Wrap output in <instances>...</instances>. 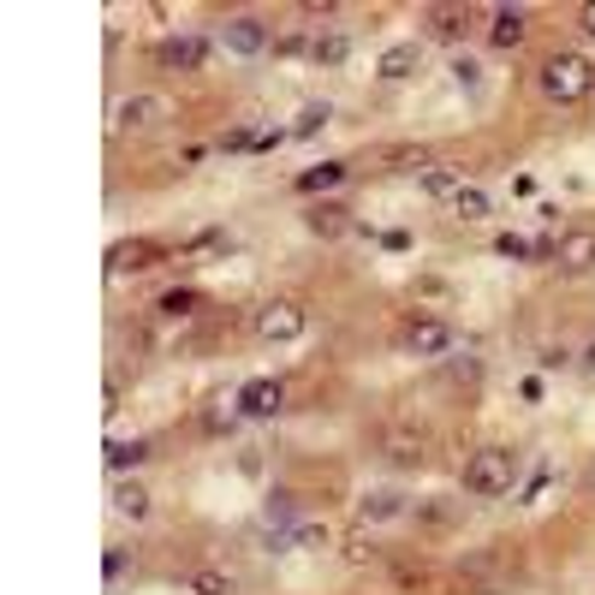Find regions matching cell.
Wrapping results in <instances>:
<instances>
[{"mask_svg": "<svg viewBox=\"0 0 595 595\" xmlns=\"http://www.w3.org/2000/svg\"><path fill=\"white\" fill-rule=\"evenodd\" d=\"M536 90L554 101V108H577V101L595 96V60L590 54H572V48L548 54L542 71H536Z\"/></svg>", "mask_w": 595, "mask_h": 595, "instance_id": "1", "label": "cell"}, {"mask_svg": "<svg viewBox=\"0 0 595 595\" xmlns=\"http://www.w3.org/2000/svg\"><path fill=\"white\" fill-rule=\"evenodd\" d=\"M513 483H518V453H506V447H483V453H471V464H464V488L476 500L513 495Z\"/></svg>", "mask_w": 595, "mask_h": 595, "instance_id": "2", "label": "cell"}, {"mask_svg": "<svg viewBox=\"0 0 595 595\" xmlns=\"http://www.w3.org/2000/svg\"><path fill=\"white\" fill-rule=\"evenodd\" d=\"M251 328H256V340H268V345L298 340V333H304V304H293V298H268L263 310L251 316Z\"/></svg>", "mask_w": 595, "mask_h": 595, "instance_id": "3", "label": "cell"}, {"mask_svg": "<svg viewBox=\"0 0 595 595\" xmlns=\"http://www.w3.org/2000/svg\"><path fill=\"white\" fill-rule=\"evenodd\" d=\"M506 577H513V565H506V554H495V548H483V554H464L459 560V584L471 595H500Z\"/></svg>", "mask_w": 595, "mask_h": 595, "instance_id": "4", "label": "cell"}, {"mask_svg": "<svg viewBox=\"0 0 595 595\" xmlns=\"http://www.w3.org/2000/svg\"><path fill=\"white\" fill-rule=\"evenodd\" d=\"M399 340H405V352H411V357H447V352H453V328H447L441 316H411Z\"/></svg>", "mask_w": 595, "mask_h": 595, "instance_id": "5", "label": "cell"}, {"mask_svg": "<svg viewBox=\"0 0 595 595\" xmlns=\"http://www.w3.org/2000/svg\"><path fill=\"white\" fill-rule=\"evenodd\" d=\"M162 120H173V101L155 96V90L125 96L120 108H113V125H120V132H132V125H162Z\"/></svg>", "mask_w": 595, "mask_h": 595, "instance_id": "6", "label": "cell"}, {"mask_svg": "<svg viewBox=\"0 0 595 595\" xmlns=\"http://www.w3.org/2000/svg\"><path fill=\"white\" fill-rule=\"evenodd\" d=\"M382 453H387V464H399V471H417V464L429 459V434L394 423V429L382 434Z\"/></svg>", "mask_w": 595, "mask_h": 595, "instance_id": "7", "label": "cell"}, {"mask_svg": "<svg viewBox=\"0 0 595 595\" xmlns=\"http://www.w3.org/2000/svg\"><path fill=\"white\" fill-rule=\"evenodd\" d=\"M221 48H227V54H244V60H251V54H263V48H268V24H263V19H251V12H239V19H227V24H221Z\"/></svg>", "mask_w": 595, "mask_h": 595, "instance_id": "8", "label": "cell"}, {"mask_svg": "<svg viewBox=\"0 0 595 595\" xmlns=\"http://www.w3.org/2000/svg\"><path fill=\"white\" fill-rule=\"evenodd\" d=\"M232 399H239V411H244V417H280V405H286V387L274 382V375H256V382H244Z\"/></svg>", "mask_w": 595, "mask_h": 595, "instance_id": "9", "label": "cell"}, {"mask_svg": "<svg viewBox=\"0 0 595 595\" xmlns=\"http://www.w3.org/2000/svg\"><path fill=\"white\" fill-rule=\"evenodd\" d=\"M554 263H560V274H590V268H595V227H572V232H560Z\"/></svg>", "mask_w": 595, "mask_h": 595, "instance_id": "10", "label": "cell"}, {"mask_svg": "<svg viewBox=\"0 0 595 595\" xmlns=\"http://www.w3.org/2000/svg\"><path fill=\"white\" fill-rule=\"evenodd\" d=\"M155 263H162V244H155V239H120L108 251V274H143Z\"/></svg>", "mask_w": 595, "mask_h": 595, "instance_id": "11", "label": "cell"}, {"mask_svg": "<svg viewBox=\"0 0 595 595\" xmlns=\"http://www.w3.org/2000/svg\"><path fill=\"white\" fill-rule=\"evenodd\" d=\"M155 60H162L167 71H202V60H209V42H202V36H167L162 48H155Z\"/></svg>", "mask_w": 595, "mask_h": 595, "instance_id": "12", "label": "cell"}, {"mask_svg": "<svg viewBox=\"0 0 595 595\" xmlns=\"http://www.w3.org/2000/svg\"><path fill=\"white\" fill-rule=\"evenodd\" d=\"M525 36H530V12L525 7H495V19H488V42H495L500 54H513Z\"/></svg>", "mask_w": 595, "mask_h": 595, "instance_id": "13", "label": "cell"}, {"mask_svg": "<svg viewBox=\"0 0 595 595\" xmlns=\"http://www.w3.org/2000/svg\"><path fill=\"white\" fill-rule=\"evenodd\" d=\"M405 513H411V500H405L399 488H370V495L357 500V518H364V525H394Z\"/></svg>", "mask_w": 595, "mask_h": 595, "instance_id": "14", "label": "cell"}, {"mask_svg": "<svg viewBox=\"0 0 595 595\" xmlns=\"http://www.w3.org/2000/svg\"><path fill=\"white\" fill-rule=\"evenodd\" d=\"M423 66V48L417 42H394V48L375 60V78H387V84H399V78H411V71Z\"/></svg>", "mask_w": 595, "mask_h": 595, "instance_id": "15", "label": "cell"}, {"mask_svg": "<svg viewBox=\"0 0 595 595\" xmlns=\"http://www.w3.org/2000/svg\"><path fill=\"white\" fill-rule=\"evenodd\" d=\"M423 24H429V36L459 42L464 31H471V12H464V7H429V12H423Z\"/></svg>", "mask_w": 595, "mask_h": 595, "instance_id": "16", "label": "cell"}, {"mask_svg": "<svg viewBox=\"0 0 595 595\" xmlns=\"http://www.w3.org/2000/svg\"><path fill=\"white\" fill-rule=\"evenodd\" d=\"M304 227H310L316 239H340V232H352V214H345L340 202H316V209L304 214Z\"/></svg>", "mask_w": 595, "mask_h": 595, "instance_id": "17", "label": "cell"}, {"mask_svg": "<svg viewBox=\"0 0 595 595\" xmlns=\"http://www.w3.org/2000/svg\"><path fill=\"white\" fill-rule=\"evenodd\" d=\"M328 542H333V536H328L322 518H298V525L286 530V548H293V554H322Z\"/></svg>", "mask_w": 595, "mask_h": 595, "instance_id": "18", "label": "cell"}, {"mask_svg": "<svg viewBox=\"0 0 595 595\" xmlns=\"http://www.w3.org/2000/svg\"><path fill=\"white\" fill-rule=\"evenodd\" d=\"M298 495L293 488H268V500H263V525H274V530H293L298 525Z\"/></svg>", "mask_w": 595, "mask_h": 595, "instance_id": "19", "label": "cell"}, {"mask_svg": "<svg viewBox=\"0 0 595 595\" xmlns=\"http://www.w3.org/2000/svg\"><path fill=\"white\" fill-rule=\"evenodd\" d=\"M143 459H150V441H143V434H132V441H108V471H113V476L137 471Z\"/></svg>", "mask_w": 595, "mask_h": 595, "instance_id": "20", "label": "cell"}, {"mask_svg": "<svg viewBox=\"0 0 595 595\" xmlns=\"http://www.w3.org/2000/svg\"><path fill=\"white\" fill-rule=\"evenodd\" d=\"M333 185H345V162H322L310 173H298V197H316V191H333Z\"/></svg>", "mask_w": 595, "mask_h": 595, "instance_id": "21", "label": "cell"}, {"mask_svg": "<svg viewBox=\"0 0 595 595\" xmlns=\"http://www.w3.org/2000/svg\"><path fill=\"white\" fill-rule=\"evenodd\" d=\"M113 513L150 518V488H143V483H113Z\"/></svg>", "mask_w": 595, "mask_h": 595, "instance_id": "22", "label": "cell"}, {"mask_svg": "<svg viewBox=\"0 0 595 595\" xmlns=\"http://www.w3.org/2000/svg\"><path fill=\"white\" fill-rule=\"evenodd\" d=\"M417 185H423V197H434V202H453L464 179H459L453 167H429V173H423V179H417Z\"/></svg>", "mask_w": 595, "mask_h": 595, "instance_id": "23", "label": "cell"}, {"mask_svg": "<svg viewBox=\"0 0 595 595\" xmlns=\"http://www.w3.org/2000/svg\"><path fill=\"white\" fill-rule=\"evenodd\" d=\"M447 209H453L459 221H488V197L476 191V185H459V197L447 202Z\"/></svg>", "mask_w": 595, "mask_h": 595, "instance_id": "24", "label": "cell"}, {"mask_svg": "<svg viewBox=\"0 0 595 595\" xmlns=\"http://www.w3.org/2000/svg\"><path fill=\"white\" fill-rule=\"evenodd\" d=\"M328 120H333V108H328V101H310V108H304L298 120L286 125V132H293V137H316V132H322Z\"/></svg>", "mask_w": 595, "mask_h": 595, "instance_id": "25", "label": "cell"}, {"mask_svg": "<svg viewBox=\"0 0 595 595\" xmlns=\"http://www.w3.org/2000/svg\"><path fill=\"white\" fill-rule=\"evenodd\" d=\"M197 304H202V298L191 293V286H173V293H162V298H155V310L179 322V316H191V310H197Z\"/></svg>", "mask_w": 595, "mask_h": 595, "instance_id": "26", "label": "cell"}, {"mask_svg": "<svg viewBox=\"0 0 595 595\" xmlns=\"http://www.w3.org/2000/svg\"><path fill=\"white\" fill-rule=\"evenodd\" d=\"M239 417H244V411H239V399H214L209 411H202V429H209V434H227L232 423H239Z\"/></svg>", "mask_w": 595, "mask_h": 595, "instance_id": "27", "label": "cell"}, {"mask_svg": "<svg viewBox=\"0 0 595 595\" xmlns=\"http://www.w3.org/2000/svg\"><path fill=\"white\" fill-rule=\"evenodd\" d=\"M345 54H352V42H345V36H316L310 60L316 66H345Z\"/></svg>", "mask_w": 595, "mask_h": 595, "instance_id": "28", "label": "cell"}, {"mask_svg": "<svg viewBox=\"0 0 595 595\" xmlns=\"http://www.w3.org/2000/svg\"><path fill=\"white\" fill-rule=\"evenodd\" d=\"M185 590H191V595H232V577L227 572H191V577H185Z\"/></svg>", "mask_w": 595, "mask_h": 595, "instance_id": "29", "label": "cell"}, {"mask_svg": "<svg viewBox=\"0 0 595 595\" xmlns=\"http://www.w3.org/2000/svg\"><path fill=\"white\" fill-rule=\"evenodd\" d=\"M495 251H500V256H513V263H525V256H536V239H525V232H500Z\"/></svg>", "mask_w": 595, "mask_h": 595, "instance_id": "30", "label": "cell"}, {"mask_svg": "<svg viewBox=\"0 0 595 595\" xmlns=\"http://www.w3.org/2000/svg\"><path fill=\"white\" fill-rule=\"evenodd\" d=\"M202 251H232V239H227V232H197L179 256H202Z\"/></svg>", "mask_w": 595, "mask_h": 595, "instance_id": "31", "label": "cell"}, {"mask_svg": "<svg viewBox=\"0 0 595 595\" xmlns=\"http://www.w3.org/2000/svg\"><path fill=\"white\" fill-rule=\"evenodd\" d=\"M417 513H423L429 525H453V518H459V506H453V500H417Z\"/></svg>", "mask_w": 595, "mask_h": 595, "instance_id": "32", "label": "cell"}, {"mask_svg": "<svg viewBox=\"0 0 595 595\" xmlns=\"http://www.w3.org/2000/svg\"><path fill=\"white\" fill-rule=\"evenodd\" d=\"M476 78H483V66H476L471 54H459V60H453V84H459V90H476Z\"/></svg>", "mask_w": 595, "mask_h": 595, "instance_id": "33", "label": "cell"}, {"mask_svg": "<svg viewBox=\"0 0 595 595\" xmlns=\"http://www.w3.org/2000/svg\"><path fill=\"white\" fill-rule=\"evenodd\" d=\"M125 565H132V560H125V548H108V560H101V577H108V590L125 577Z\"/></svg>", "mask_w": 595, "mask_h": 595, "instance_id": "34", "label": "cell"}, {"mask_svg": "<svg viewBox=\"0 0 595 595\" xmlns=\"http://www.w3.org/2000/svg\"><path fill=\"white\" fill-rule=\"evenodd\" d=\"M536 364H542V370H565V364H572V352H565V345H548V352L536 357Z\"/></svg>", "mask_w": 595, "mask_h": 595, "instance_id": "35", "label": "cell"}, {"mask_svg": "<svg viewBox=\"0 0 595 595\" xmlns=\"http://www.w3.org/2000/svg\"><path fill=\"white\" fill-rule=\"evenodd\" d=\"M375 554H382V548H375V542H364V536H357V542L345 548V560H352V565H364V560H375Z\"/></svg>", "mask_w": 595, "mask_h": 595, "instance_id": "36", "label": "cell"}, {"mask_svg": "<svg viewBox=\"0 0 595 595\" xmlns=\"http://www.w3.org/2000/svg\"><path fill=\"white\" fill-rule=\"evenodd\" d=\"M584 31L595 36V0H590V7H584Z\"/></svg>", "mask_w": 595, "mask_h": 595, "instance_id": "37", "label": "cell"}, {"mask_svg": "<svg viewBox=\"0 0 595 595\" xmlns=\"http://www.w3.org/2000/svg\"><path fill=\"white\" fill-rule=\"evenodd\" d=\"M584 370H590V375H595V340H590V345H584Z\"/></svg>", "mask_w": 595, "mask_h": 595, "instance_id": "38", "label": "cell"}]
</instances>
